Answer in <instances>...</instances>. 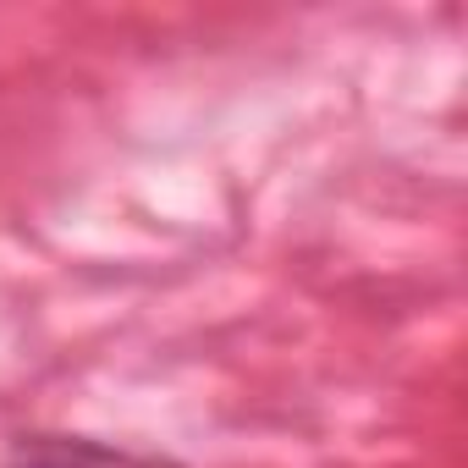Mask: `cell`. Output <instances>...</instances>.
<instances>
[{
  "label": "cell",
  "instance_id": "1",
  "mask_svg": "<svg viewBox=\"0 0 468 468\" xmlns=\"http://www.w3.org/2000/svg\"><path fill=\"white\" fill-rule=\"evenodd\" d=\"M6 468H176L171 457L105 446L89 435H17L6 452Z\"/></svg>",
  "mask_w": 468,
  "mask_h": 468
}]
</instances>
